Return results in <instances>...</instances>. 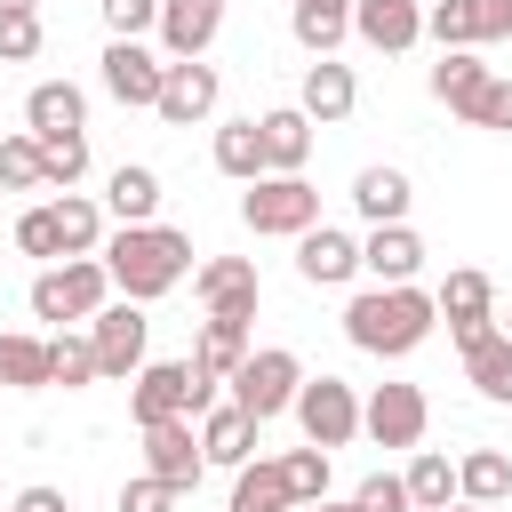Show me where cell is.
Here are the masks:
<instances>
[{
  "label": "cell",
  "instance_id": "obj_7",
  "mask_svg": "<svg viewBox=\"0 0 512 512\" xmlns=\"http://www.w3.org/2000/svg\"><path fill=\"white\" fill-rule=\"evenodd\" d=\"M240 216H248V232H288V240H304V232L320 224V192H312L304 176H256L248 200H240Z\"/></svg>",
  "mask_w": 512,
  "mask_h": 512
},
{
  "label": "cell",
  "instance_id": "obj_50",
  "mask_svg": "<svg viewBox=\"0 0 512 512\" xmlns=\"http://www.w3.org/2000/svg\"><path fill=\"white\" fill-rule=\"evenodd\" d=\"M448 512H488V504H448Z\"/></svg>",
  "mask_w": 512,
  "mask_h": 512
},
{
  "label": "cell",
  "instance_id": "obj_39",
  "mask_svg": "<svg viewBox=\"0 0 512 512\" xmlns=\"http://www.w3.org/2000/svg\"><path fill=\"white\" fill-rule=\"evenodd\" d=\"M16 248H24V256H40V264H56V256H64L56 208H24V216H16Z\"/></svg>",
  "mask_w": 512,
  "mask_h": 512
},
{
  "label": "cell",
  "instance_id": "obj_43",
  "mask_svg": "<svg viewBox=\"0 0 512 512\" xmlns=\"http://www.w3.org/2000/svg\"><path fill=\"white\" fill-rule=\"evenodd\" d=\"M40 152H48V184L56 192H72L88 176V136H64V144H40Z\"/></svg>",
  "mask_w": 512,
  "mask_h": 512
},
{
  "label": "cell",
  "instance_id": "obj_41",
  "mask_svg": "<svg viewBox=\"0 0 512 512\" xmlns=\"http://www.w3.org/2000/svg\"><path fill=\"white\" fill-rule=\"evenodd\" d=\"M352 504H360V512H416V504H408V480H400V472H368V480L352 488Z\"/></svg>",
  "mask_w": 512,
  "mask_h": 512
},
{
  "label": "cell",
  "instance_id": "obj_3",
  "mask_svg": "<svg viewBox=\"0 0 512 512\" xmlns=\"http://www.w3.org/2000/svg\"><path fill=\"white\" fill-rule=\"evenodd\" d=\"M208 408H216V384H208L192 360H152V368L136 376V392H128L136 432H152V424H168V416H208Z\"/></svg>",
  "mask_w": 512,
  "mask_h": 512
},
{
  "label": "cell",
  "instance_id": "obj_44",
  "mask_svg": "<svg viewBox=\"0 0 512 512\" xmlns=\"http://www.w3.org/2000/svg\"><path fill=\"white\" fill-rule=\"evenodd\" d=\"M464 120H472V128H512V80H496V72H488V88L464 104Z\"/></svg>",
  "mask_w": 512,
  "mask_h": 512
},
{
  "label": "cell",
  "instance_id": "obj_38",
  "mask_svg": "<svg viewBox=\"0 0 512 512\" xmlns=\"http://www.w3.org/2000/svg\"><path fill=\"white\" fill-rule=\"evenodd\" d=\"M280 472H288V496H296V504H320V496H328V448L304 440V448L280 456Z\"/></svg>",
  "mask_w": 512,
  "mask_h": 512
},
{
  "label": "cell",
  "instance_id": "obj_6",
  "mask_svg": "<svg viewBox=\"0 0 512 512\" xmlns=\"http://www.w3.org/2000/svg\"><path fill=\"white\" fill-rule=\"evenodd\" d=\"M144 336H152V320H144V304H104L96 320H88V344H96V376L104 384H136L144 376Z\"/></svg>",
  "mask_w": 512,
  "mask_h": 512
},
{
  "label": "cell",
  "instance_id": "obj_25",
  "mask_svg": "<svg viewBox=\"0 0 512 512\" xmlns=\"http://www.w3.org/2000/svg\"><path fill=\"white\" fill-rule=\"evenodd\" d=\"M288 32L312 56H336V40L352 32V0H288Z\"/></svg>",
  "mask_w": 512,
  "mask_h": 512
},
{
  "label": "cell",
  "instance_id": "obj_36",
  "mask_svg": "<svg viewBox=\"0 0 512 512\" xmlns=\"http://www.w3.org/2000/svg\"><path fill=\"white\" fill-rule=\"evenodd\" d=\"M0 384L40 392L48 384V336H0Z\"/></svg>",
  "mask_w": 512,
  "mask_h": 512
},
{
  "label": "cell",
  "instance_id": "obj_31",
  "mask_svg": "<svg viewBox=\"0 0 512 512\" xmlns=\"http://www.w3.org/2000/svg\"><path fill=\"white\" fill-rule=\"evenodd\" d=\"M48 208H56L64 256H96V248H104V208H96L88 192H64V200H48Z\"/></svg>",
  "mask_w": 512,
  "mask_h": 512
},
{
  "label": "cell",
  "instance_id": "obj_14",
  "mask_svg": "<svg viewBox=\"0 0 512 512\" xmlns=\"http://www.w3.org/2000/svg\"><path fill=\"white\" fill-rule=\"evenodd\" d=\"M216 88H224V80H216V64H200V56H192V64H168V80H160V104H152V112H160L168 128H192V120H208V112H216Z\"/></svg>",
  "mask_w": 512,
  "mask_h": 512
},
{
  "label": "cell",
  "instance_id": "obj_18",
  "mask_svg": "<svg viewBox=\"0 0 512 512\" xmlns=\"http://www.w3.org/2000/svg\"><path fill=\"white\" fill-rule=\"evenodd\" d=\"M296 272H304L312 288H344V280L360 272V240L336 232V224H312V232L296 240Z\"/></svg>",
  "mask_w": 512,
  "mask_h": 512
},
{
  "label": "cell",
  "instance_id": "obj_26",
  "mask_svg": "<svg viewBox=\"0 0 512 512\" xmlns=\"http://www.w3.org/2000/svg\"><path fill=\"white\" fill-rule=\"evenodd\" d=\"M248 360V320H200V344H192V368L208 384H224L232 368Z\"/></svg>",
  "mask_w": 512,
  "mask_h": 512
},
{
  "label": "cell",
  "instance_id": "obj_24",
  "mask_svg": "<svg viewBox=\"0 0 512 512\" xmlns=\"http://www.w3.org/2000/svg\"><path fill=\"white\" fill-rule=\"evenodd\" d=\"M464 376H472V392H480V400L512 408V336H504V328H488L480 344H464Z\"/></svg>",
  "mask_w": 512,
  "mask_h": 512
},
{
  "label": "cell",
  "instance_id": "obj_15",
  "mask_svg": "<svg viewBox=\"0 0 512 512\" xmlns=\"http://www.w3.org/2000/svg\"><path fill=\"white\" fill-rule=\"evenodd\" d=\"M416 264H424V240H416L408 224H376V232L360 240V272H368L376 288H416Z\"/></svg>",
  "mask_w": 512,
  "mask_h": 512
},
{
  "label": "cell",
  "instance_id": "obj_19",
  "mask_svg": "<svg viewBox=\"0 0 512 512\" xmlns=\"http://www.w3.org/2000/svg\"><path fill=\"white\" fill-rule=\"evenodd\" d=\"M352 32L368 48H384V56H400V48L424 40V8L416 0H352Z\"/></svg>",
  "mask_w": 512,
  "mask_h": 512
},
{
  "label": "cell",
  "instance_id": "obj_21",
  "mask_svg": "<svg viewBox=\"0 0 512 512\" xmlns=\"http://www.w3.org/2000/svg\"><path fill=\"white\" fill-rule=\"evenodd\" d=\"M256 136H264V176H296V168H304V152H312V120H304L296 104L264 112V120H256Z\"/></svg>",
  "mask_w": 512,
  "mask_h": 512
},
{
  "label": "cell",
  "instance_id": "obj_11",
  "mask_svg": "<svg viewBox=\"0 0 512 512\" xmlns=\"http://www.w3.org/2000/svg\"><path fill=\"white\" fill-rule=\"evenodd\" d=\"M200 464H208V448H200L192 416H168V424H152V432H144V472H152V480H168L176 496H184V488H200Z\"/></svg>",
  "mask_w": 512,
  "mask_h": 512
},
{
  "label": "cell",
  "instance_id": "obj_32",
  "mask_svg": "<svg viewBox=\"0 0 512 512\" xmlns=\"http://www.w3.org/2000/svg\"><path fill=\"white\" fill-rule=\"evenodd\" d=\"M288 504H296V496H288V472H280V464H240L224 512H288Z\"/></svg>",
  "mask_w": 512,
  "mask_h": 512
},
{
  "label": "cell",
  "instance_id": "obj_23",
  "mask_svg": "<svg viewBox=\"0 0 512 512\" xmlns=\"http://www.w3.org/2000/svg\"><path fill=\"white\" fill-rule=\"evenodd\" d=\"M256 432H264V424H256L248 408H232V400H224V408H208L200 448H208V464H232V472H240V464L256 456Z\"/></svg>",
  "mask_w": 512,
  "mask_h": 512
},
{
  "label": "cell",
  "instance_id": "obj_34",
  "mask_svg": "<svg viewBox=\"0 0 512 512\" xmlns=\"http://www.w3.org/2000/svg\"><path fill=\"white\" fill-rule=\"evenodd\" d=\"M48 184V152H40V136L24 128V136H0V192H40Z\"/></svg>",
  "mask_w": 512,
  "mask_h": 512
},
{
  "label": "cell",
  "instance_id": "obj_49",
  "mask_svg": "<svg viewBox=\"0 0 512 512\" xmlns=\"http://www.w3.org/2000/svg\"><path fill=\"white\" fill-rule=\"evenodd\" d=\"M8 8H40V0H0V16H8Z\"/></svg>",
  "mask_w": 512,
  "mask_h": 512
},
{
  "label": "cell",
  "instance_id": "obj_17",
  "mask_svg": "<svg viewBox=\"0 0 512 512\" xmlns=\"http://www.w3.org/2000/svg\"><path fill=\"white\" fill-rule=\"evenodd\" d=\"M352 104H360V80H352V64H336V56H312V64H304V88H296V112L328 128V120H344Z\"/></svg>",
  "mask_w": 512,
  "mask_h": 512
},
{
  "label": "cell",
  "instance_id": "obj_12",
  "mask_svg": "<svg viewBox=\"0 0 512 512\" xmlns=\"http://www.w3.org/2000/svg\"><path fill=\"white\" fill-rule=\"evenodd\" d=\"M440 320H448L456 344H480V336L496 328V288H488V272H448V280H440Z\"/></svg>",
  "mask_w": 512,
  "mask_h": 512
},
{
  "label": "cell",
  "instance_id": "obj_28",
  "mask_svg": "<svg viewBox=\"0 0 512 512\" xmlns=\"http://www.w3.org/2000/svg\"><path fill=\"white\" fill-rule=\"evenodd\" d=\"M104 208H112L120 224H152V208H160V176L136 168V160H120L112 184H104Z\"/></svg>",
  "mask_w": 512,
  "mask_h": 512
},
{
  "label": "cell",
  "instance_id": "obj_22",
  "mask_svg": "<svg viewBox=\"0 0 512 512\" xmlns=\"http://www.w3.org/2000/svg\"><path fill=\"white\" fill-rule=\"evenodd\" d=\"M408 200H416V192H408L400 168H360V176H352V208L368 216V232H376V224H408Z\"/></svg>",
  "mask_w": 512,
  "mask_h": 512
},
{
  "label": "cell",
  "instance_id": "obj_33",
  "mask_svg": "<svg viewBox=\"0 0 512 512\" xmlns=\"http://www.w3.org/2000/svg\"><path fill=\"white\" fill-rule=\"evenodd\" d=\"M216 168L240 176V184L264 176V136H256V120H224V128H216Z\"/></svg>",
  "mask_w": 512,
  "mask_h": 512
},
{
  "label": "cell",
  "instance_id": "obj_45",
  "mask_svg": "<svg viewBox=\"0 0 512 512\" xmlns=\"http://www.w3.org/2000/svg\"><path fill=\"white\" fill-rule=\"evenodd\" d=\"M120 512H176V488L144 472V480H128V488H120Z\"/></svg>",
  "mask_w": 512,
  "mask_h": 512
},
{
  "label": "cell",
  "instance_id": "obj_42",
  "mask_svg": "<svg viewBox=\"0 0 512 512\" xmlns=\"http://www.w3.org/2000/svg\"><path fill=\"white\" fill-rule=\"evenodd\" d=\"M112 40H136V32H160V0H96Z\"/></svg>",
  "mask_w": 512,
  "mask_h": 512
},
{
  "label": "cell",
  "instance_id": "obj_20",
  "mask_svg": "<svg viewBox=\"0 0 512 512\" xmlns=\"http://www.w3.org/2000/svg\"><path fill=\"white\" fill-rule=\"evenodd\" d=\"M24 120H32V136H40V144H64V136H80L88 96H80L72 80H40V88L24 96Z\"/></svg>",
  "mask_w": 512,
  "mask_h": 512
},
{
  "label": "cell",
  "instance_id": "obj_35",
  "mask_svg": "<svg viewBox=\"0 0 512 512\" xmlns=\"http://www.w3.org/2000/svg\"><path fill=\"white\" fill-rule=\"evenodd\" d=\"M48 384H64V392L96 384V344L72 336V328H56V336H48Z\"/></svg>",
  "mask_w": 512,
  "mask_h": 512
},
{
  "label": "cell",
  "instance_id": "obj_47",
  "mask_svg": "<svg viewBox=\"0 0 512 512\" xmlns=\"http://www.w3.org/2000/svg\"><path fill=\"white\" fill-rule=\"evenodd\" d=\"M512 32V0H480V40H504Z\"/></svg>",
  "mask_w": 512,
  "mask_h": 512
},
{
  "label": "cell",
  "instance_id": "obj_30",
  "mask_svg": "<svg viewBox=\"0 0 512 512\" xmlns=\"http://www.w3.org/2000/svg\"><path fill=\"white\" fill-rule=\"evenodd\" d=\"M400 480H408V504H416V512H448V504H456V464H448L440 448H416V464H408Z\"/></svg>",
  "mask_w": 512,
  "mask_h": 512
},
{
  "label": "cell",
  "instance_id": "obj_51",
  "mask_svg": "<svg viewBox=\"0 0 512 512\" xmlns=\"http://www.w3.org/2000/svg\"><path fill=\"white\" fill-rule=\"evenodd\" d=\"M504 336H512V312H504Z\"/></svg>",
  "mask_w": 512,
  "mask_h": 512
},
{
  "label": "cell",
  "instance_id": "obj_13",
  "mask_svg": "<svg viewBox=\"0 0 512 512\" xmlns=\"http://www.w3.org/2000/svg\"><path fill=\"white\" fill-rule=\"evenodd\" d=\"M216 32H224V0H160V48H168V64L208 56Z\"/></svg>",
  "mask_w": 512,
  "mask_h": 512
},
{
  "label": "cell",
  "instance_id": "obj_46",
  "mask_svg": "<svg viewBox=\"0 0 512 512\" xmlns=\"http://www.w3.org/2000/svg\"><path fill=\"white\" fill-rule=\"evenodd\" d=\"M16 512H72V504H64V488H48V480H32V488L16 496Z\"/></svg>",
  "mask_w": 512,
  "mask_h": 512
},
{
  "label": "cell",
  "instance_id": "obj_37",
  "mask_svg": "<svg viewBox=\"0 0 512 512\" xmlns=\"http://www.w3.org/2000/svg\"><path fill=\"white\" fill-rule=\"evenodd\" d=\"M424 32H432L440 48H480V0H440V8H424Z\"/></svg>",
  "mask_w": 512,
  "mask_h": 512
},
{
  "label": "cell",
  "instance_id": "obj_40",
  "mask_svg": "<svg viewBox=\"0 0 512 512\" xmlns=\"http://www.w3.org/2000/svg\"><path fill=\"white\" fill-rule=\"evenodd\" d=\"M40 56V8H8L0 16V64H32Z\"/></svg>",
  "mask_w": 512,
  "mask_h": 512
},
{
  "label": "cell",
  "instance_id": "obj_4",
  "mask_svg": "<svg viewBox=\"0 0 512 512\" xmlns=\"http://www.w3.org/2000/svg\"><path fill=\"white\" fill-rule=\"evenodd\" d=\"M104 296H112V272H104V256H64V264H48L40 280H32V320H96L104 312Z\"/></svg>",
  "mask_w": 512,
  "mask_h": 512
},
{
  "label": "cell",
  "instance_id": "obj_16",
  "mask_svg": "<svg viewBox=\"0 0 512 512\" xmlns=\"http://www.w3.org/2000/svg\"><path fill=\"white\" fill-rule=\"evenodd\" d=\"M160 80H168V64H160L144 40H112V48H104V88H112L120 104H160Z\"/></svg>",
  "mask_w": 512,
  "mask_h": 512
},
{
  "label": "cell",
  "instance_id": "obj_27",
  "mask_svg": "<svg viewBox=\"0 0 512 512\" xmlns=\"http://www.w3.org/2000/svg\"><path fill=\"white\" fill-rule=\"evenodd\" d=\"M456 496H464V504H504V496H512V456H504V448L456 456Z\"/></svg>",
  "mask_w": 512,
  "mask_h": 512
},
{
  "label": "cell",
  "instance_id": "obj_8",
  "mask_svg": "<svg viewBox=\"0 0 512 512\" xmlns=\"http://www.w3.org/2000/svg\"><path fill=\"white\" fill-rule=\"evenodd\" d=\"M296 424H304L312 448H344V440L360 432V400H352V384H344V376H304V392H296Z\"/></svg>",
  "mask_w": 512,
  "mask_h": 512
},
{
  "label": "cell",
  "instance_id": "obj_2",
  "mask_svg": "<svg viewBox=\"0 0 512 512\" xmlns=\"http://www.w3.org/2000/svg\"><path fill=\"white\" fill-rule=\"evenodd\" d=\"M432 320H440V296H424V288H368V296L344 304V336L360 352H376V360L416 352L432 336Z\"/></svg>",
  "mask_w": 512,
  "mask_h": 512
},
{
  "label": "cell",
  "instance_id": "obj_9",
  "mask_svg": "<svg viewBox=\"0 0 512 512\" xmlns=\"http://www.w3.org/2000/svg\"><path fill=\"white\" fill-rule=\"evenodd\" d=\"M424 424H432V408H424L416 384H376V392L360 400V432H368L376 448H416Z\"/></svg>",
  "mask_w": 512,
  "mask_h": 512
},
{
  "label": "cell",
  "instance_id": "obj_29",
  "mask_svg": "<svg viewBox=\"0 0 512 512\" xmlns=\"http://www.w3.org/2000/svg\"><path fill=\"white\" fill-rule=\"evenodd\" d=\"M480 88H488V64H480L472 48H440V64H432V96H440L448 112H464Z\"/></svg>",
  "mask_w": 512,
  "mask_h": 512
},
{
  "label": "cell",
  "instance_id": "obj_48",
  "mask_svg": "<svg viewBox=\"0 0 512 512\" xmlns=\"http://www.w3.org/2000/svg\"><path fill=\"white\" fill-rule=\"evenodd\" d=\"M304 512H360V504H328V496H320V504H304Z\"/></svg>",
  "mask_w": 512,
  "mask_h": 512
},
{
  "label": "cell",
  "instance_id": "obj_1",
  "mask_svg": "<svg viewBox=\"0 0 512 512\" xmlns=\"http://www.w3.org/2000/svg\"><path fill=\"white\" fill-rule=\"evenodd\" d=\"M104 272H112V288L128 296V304H152V296H168L184 272H200L192 264V240L176 232V224H120L112 240H104Z\"/></svg>",
  "mask_w": 512,
  "mask_h": 512
},
{
  "label": "cell",
  "instance_id": "obj_5",
  "mask_svg": "<svg viewBox=\"0 0 512 512\" xmlns=\"http://www.w3.org/2000/svg\"><path fill=\"white\" fill-rule=\"evenodd\" d=\"M296 392H304V368H296V352H280V344H264V352H248V360L232 368V408H248L256 424H272L280 408H296Z\"/></svg>",
  "mask_w": 512,
  "mask_h": 512
},
{
  "label": "cell",
  "instance_id": "obj_10",
  "mask_svg": "<svg viewBox=\"0 0 512 512\" xmlns=\"http://www.w3.org/2000/svg\"><path fill=\"white\" fill-rule=\"evenodd\" d=\"M192 296L208 304V320H256V264L248 256H208L200 272H192Z\"/></svg>",
  "mask_w": 512,
  "mask_h": 512
}]
</instances>
